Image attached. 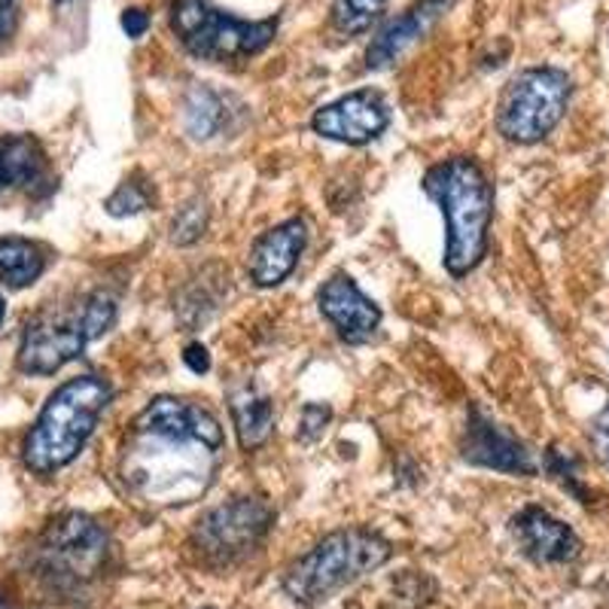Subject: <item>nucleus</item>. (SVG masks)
I'll return each mask as SVG.
<instances>
[{
	"label": "nucleus",
	"mask_w": 609,
	"mask_h": 609,
	"mask_svg": "<svg viewBox=\"0 0 609 609\" xmlns=\"http://www.w3.org/2000/svg\"><path fill=\"white\" fill-rule=\"evenodd\" d=\"M223 442V426L204 406L156 396L125 433L120 448L122 485L150 509L189 506L211 490Z\"/></svg>",
	"instance_id": "nucleus-1"
},
{
	"label": "nucleus",
	"mask_w": 609,
	"mask_h": 609,
	"mask_svg": "<svg viewBox=\"0 0 609 609\" xmlns=\"http://www.w3.org/2000/svg\"><path fill=\"white\" fill-rule=\"evenodd\" d=\"M424 189L439 204L448 223L445 269L455 277H463L485 259L487 228L494 216V189L478 162L467 156H455L430 167Z\"/></svg>",
	"instance_id": "nucleus-2"
},
{
	"label": "nucleus",
	"mask_w": 609,
	"mask_h": 609,
	"mask_svg": "<svg viewBox=\"0 0 609 609\" xmlns=\"http://www.w3.org/2000/svg\"><path fill=\"white\" fill-rule=\"evenodd\" d=\"M110 402V384L98 375H79L61 384L30 426L22 457L28 470L49 475L67 467L98 426Z\"/></svg>",
	"instance_id": "nucleus-3"
},
{
	"label": "nucleus",
	"mask_w": 609,
	"mask_h": 609,
	"mask_svg": "<svg viewBox=\"0 0 609 609\" xmlns=\"http://www.w3.org/2000/svg\"><path fill=\"white\" fill-rule=\"evenodd\" d=\"M390 558V543L372 531H335L302 555L284 576V588L296 604H320L345 585L378 570Z\"/></svg>",
	"instance_id": "nucleus-4"
},
{
	"label": "nucleus",
	"mask_w": 609,
	"mask_h": 609,
	"mask_svg": "<svg viewBox=\"0 0 609 609\" xmlns=\"http://www.w3.org/2000/svg\"><path fill=\"white\" fill-rule=\"evenodd\" d=\"M171 28L181 44L204 61H238L262 52L274 40L277 22H244L216 10L211 0H174Z\"/></svg>",
	"instance_id": "nucleus-5"
},
{
	"label": "nucleus",
	"mask_w": 609,
	"mask_h": 609,
	"mask_svg": "<svg viewBox=\"0 0 609 609\" xmlns=\"http://www.w3.org/2000/svg\"><path fill=\"white\" fill-rule=\"evenodd\" d=\"M573 83L561 67H527L509 79L497 107V128L512 144H536L561 122Z\"/></svg>",
	"instance_id": "nucleus-6"
},
{
	"label": "nucleus",
	"mask_w": 609,
	"mask_h": 609,
	"mask_svg": "<svg viewBox=\"0 0 609 609\" xmlns=\"http://www.w3.org/2000/svg\"><path fill=\"white\" fill-rule=\"evenodd\" d=\"M274 521L272 506L259 497H235L198 518L192 546L216 563H232L259 546Z\"/></svg>",
	"instance_id": "nucleus-7"
},
{
	"label": "nucleus",
	"mask_w": 609,
	"mask_h": 609,
	"mask_svg": "<svg viewBox=\"0 0 609 609\" xmlns=\"http://www.w3.org/2000/svg\"><path fill=\"white\" fill-rule=\"evenodd\" d=\"M91 338L83 323V304L74 314H44L30 320L18 348V369L25 375H55L61 365L76 360Z\"/></svg>",
	"instance_id": "nucleus-8"
},
{
	"label": "nucleus",
	"mask_w": 609,
	"mask_h": 609,
	"mask_svg": "<svg viewBox=\"0 0 609 609\" xmlns=\"http://www.w3.org/2000/svg\"><path fill=\"white\" fill-rule=\"evenodd\" d=\"M40 555L55 576L79 582L95 576L98 567L104 563L107 533L98 527V521L71 512L49 524L40 543Z\"/></svg>",
	"instance_id": "nucleus-9"
},
{
	"label": "nucleus",
	"mask_w": 609,
	"mask_h": 609,
	"mask_svg": "<svg viewBox=\"0 0 609 609\" xmlns=\"http://www.w3.org/2000/svg\"><path fill=\"white\" fill-rule=\"evenodd\" d=\"M387 125H390V110L378 91L372 89L350 91L333 104L320 107L311 120V128L320 137L350 144V147H363L369 140H375Z\"/></svg>",
	"instance_id": "nucleus-10"
},
{
	"label": "nucleus",
	"mask_w": 609,
	"mask_h": 609,
	"mask_svg": "<svg viewBox=\"0 0 609 609\" xmlns=\"http://www.w3.org/2000/svg\"><path fill=\"white\" fill-rule=\"evenodd\" d=\"M320 314L330 320L335 333L348 345H363L381 326V308L363 289L357 287V281L350 274H333L318 293Z\"/></svg>",
	"instance_id": "nucleus-11"
},
{
	"label": "nucleus",
	"mask_w": 609,
	"mask_h": 609,
	"mask_svg": "<svg viewBox=\"0 0 609 609\" xmlns=\"http://www.w3.org/2000/svg\"><path fill=\"white\" fill-rule=\"evenodd\" d=\"M460 448H463V457L475 467L509 472V475H536V460H533L531 448L518 436H512L506 426L487 421L478 409H472Z\"/></svg>",
	"instance_id": "nucleus-12"
},
{
	"label": "nucleus",
	"mask_w": 609,
	"mask_h": 609,
	"mask_svg": "<svg viewBox=\"0 0 609 609\" xmlns=\"http://www.w3.org/2000/svg\"><path fill=\"white\" fill-rule=\"evenodd\" d=\"M304 238H308V232H304L302 220H287L281 226L269 228L265 235H259L250 247V259H247V272L253 277V284L257 287L284 284L302 257Z\"/></svg>",
	"instance_id": "nucleus-13"
},
{
	"label": "nucleus",
	"mask_w": 609,
	"mask_h": 609,
	"mask_svg": "<svg viewBox=\"0 0 609 609\" xmlns=\"http://www.w3.org/2000/svg\"><path fill=\"white\" fill-rule=\"evenodd\" d=\"M451 3H455V0H418V3H411L406 13L396 15L394 22H387V25L381 28L378 37L369 44L365 67H369V71H381V67L394 64L411 44H418L426 30L436 25V18H439Z\"/></svg>",
	"instance_id": "nucleus-14"
},
{
	"label": "nucleus",
	"mask_w": 609,
	"mask_h": 609,
	"mask_svg": "<svg viewBox=\"0 0 609 609\" xmlns=\"http://www.w3.org/2000/svg\"><path fill=\"white\" fill-rule=\"evenodd\" d=\"M515 536L521 548L539 563H567L579 555V536L561 518L548 515L546 509L531 506L515 518Z\"/></svg>",
	"instance_id": "nucleus-15"
},
{
	"label": "nucleus",
	"mask_w": 609,
	"mask_h": 609,
	"mask_svg": "<svg viewBox=\"0 0 609 609\" xmlns=\"http://www.w3.org/2000/svg\"><path fill=\"white\" fill-rule=\"evenodd\" d=\"M228 411L244 451H257L269 442L274 430V406L269 396L259 394L257 387H241L228 399Z\"/></svg>",
	"instance_id": "nucleus-16"
},
{
	"label": "nucleus",
	"mask_w": 609,
	"mask_h": 609,
	"mask_svg": "<svg viewBox=\"0 0 609 609\" xmlns=\"http://www.w3.org/2000/svg\"><path fill=\"white\" fill-rule=\"evenodd\" d=\"M183 122H186V132L196 140H211L223 132V125H228L226 98L208 89V86H196L186 95Z\"/></svg>",
	"instance_id": "nucleus-17"
},
{
	"label": "nucleus",
	"mask_w": 609,
	"mask_h": 609,
	"mask_svg": "<svg viewBox=\"0 0 609 609\" xmlns=\"http://www.w3.org/2000/svg\"><path fill=\"white\" fill-rule=\"evenodd\" d=\"M44 253L25 238H0V281L7 287H30L44 274Z\"/></svg>",
	"instance_id": "nucleus-18"
},
{
	"label": "nucleus",
	"mask_w": 609,
	"mask_h": 609,
	"mask_svg": "<svg viewBox=\"0 0 609 609\" xmlns=\"http://www.w3.org/2000/svg\"><path fill=\"white\" fill-rule=\"evenodd\" d=\"M0 162H3L10 186H25L40 177L44 150L34 137H10L0 144Z\"/></svg>",
	"instance_id": "nucleus-19"
},
{
	"label": "nucleus",
	"mask_w": 609,
	"mask_h": 609,
	"mask_svg": "<svg viewBox=\"0 0 609 609\" xmlns=\"http://www.w3.org/2000/svg\"><path fill=\"white\" fill-rule=\"evenodd\" d=\"M387 0H333V25L341 34H363L378 22Z\"/></svg>",
	"instance_id": "nucleus-20"
},
{
	"label": "nucleus",
	"mask_w": 609,
	"mask_h": 609,
	"mask_svg": "<svg viewBox=\"0 0 609 609\" xmlns=\"http://www.w3.org/2000/svg\"><path fill=\"white\" fill-rule=\"evenodd\" d=\"M208 228V204L201 198H192L189 204H183L174 223H171V241L181 244V247H189L196 244Z\"/></svg>",
	"instance_id": "nucleus-21"
},
{
	"label": "nucleus",
	"mask_w": 609,
	"mask_h": 609,
	"mask_svg": "<svg viewBox=\"0 0 609 609\" xmlns=\"http://www.w3.org/2000/svg\"><path fill=\"white\" fill-rule=\"evenodd\" d=\"M150 201H152L150 186H147L144 181H135V177H132V181L122 183L120 189L107 198L104 208L110 216H135V213L147 211V208H150Z\"/></svg>",
	"instance_id": "nucleus-22"
},
{
	"label": "nucleus",
	"mask_w": 609,
	"mask_h": 609,
	"mask_svg": "<svg viewBox=\"0 0 609 609\" xmlns=\"http://www.w3.org/2000/svg\"><path fill=\"white\" fill-rule=\"evenodd\" d=\"M592 448L597 460L609 470V402L592 421Z\"/></svg>",
	"instance_id": "nucleus-23"
},
{
	"label": "nucleus",
	"mask_w": 609,
	"mask_h": 609,
	"mask_svg": "<svg viewBox=\"0 0 609 609\" xmlns=\"http://www.w3.org/2000/svg\"><path fill=\"white\" fill-rule=\"evenodd\" d=\"M330 418H333V411L326 409V406H304L302 411V439L311 442L318 439L320 433L326 430V424H330Z\"/></svg>",
	"instance_id": "nucleus-24"
},
{
	"label": "nucleus",
	"mask_w": 609,
	"mask_h": 609,
	"mask_svg": "<svg viewBox=\"0 0 609 609\" xmlns=\"http://www.w3.org/2000/svg\"><path fill=\"white\" fill-rule=\"evenodd\" d=\"M183 363L189 365V372H196V375H204V372L211 369V353H208V348H204V345L192 341V345H186V350H183Z\"/></svg>",
	"instance_id": "nucleus-25"
},
{
	"label": "nucleus",
	"mask_w": 609,
	"mask_h": 609,
	"mask_svg": "<svg viewBox=\"0 0 609 609\" xmlns=\"http://www.w3.org/2000/svg\"><path fill=\"white\" fill-rule=\"evenodd\" d=\"M122 28H125L128 37H144L147 28H150V18H147L144 10L132 7V10H125V13H122Z\"/></svg>",
	"instance_id": "nucleus-26"
},
{
	"label": "nucleus",
	"mask_w": 609,
	"mask_h": 609,
	"mask_svg": "<svg viewBox=\"0 0 609 609\" xmlns=\"http://www.w3.org/2000/svg\"><path fill=\"white\" fill-rule=\"evenodd\" d=\"M15 25V7H0V40L13 30Z\"/></svg>",
	"instance_id": "nucleus-27"
},
{
	"label": "nucleus",
	"mask_w": 609,
	"mask_h": 609,
	"mask_svg": "<svg viewBox=\"0 0 609 609\" xmlns=\"http://www.w3.org/2000/svg\"><path fill=\"white\" fill-rule=\"evenodd\" d=\"M3 186H10V181H7V171H3V162H0V189Z\"/></svg>",
	"instance_id": "nucleus-28"
},
{
	"label": "nucleus",
	"mask_w": 609,
	"mask_h": 609,
	"mask_svg": "<svg viewBox=\"0 0 609 609\" xmlns=\"http://www.w3.org/2000/svg\"><path fill=\"white\" fill-rule=\"evenodd\" d=\"M3 314H7V302H3V296H0V323H3Z\"/></svg>",
	"instance_id": "nucleus-29"
},
{
	"label": "nucleus",
	"mask_w": 609,
	"mask_h": 609,
	"mask_svg": "<svg viewBox=\"0 0 609 609\" xmlns=\"http://www.w3.org/2000/svg\"><path fill=\"white\" fill-rule=\"evenodd\" d=\"M0 7H13V0H0Z\"/></svg>",
	"instance_id": "nucleus-30"
}]
</instances>
